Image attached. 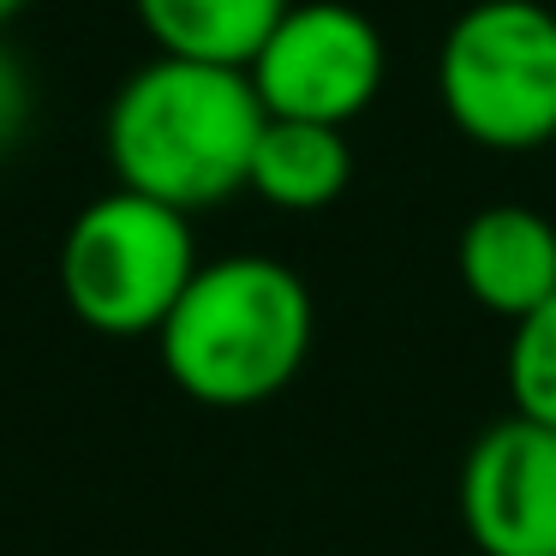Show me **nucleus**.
Masks as SVG:
<instances>
[{
  "label": "nucleus",
  "mask_w": 556,
  "mask_h": 556,
  "mask_svg": "<svg viewBox=\"0 0 556 556\" xmlns=\"http://www.w3.org/2000/svg\"><path fill=\"white\" fill-rule=\"evenodd\" d=\"M353 180V144L348 126H324V121H281L269 114L264 138L252 150V180L245 192H257L269 210L288 216H312L329 210Z\"/></svg>",
  "instance_id": "6e6552de"
},
{
  "label": "nucleus",
  "mask_w": 556,
  "mask_h": 556,
  "mask_svg": "<svg viewBox=\"0 0 556 556\" xmlns=\"http://www.w3.org/2000/svg\"><path fill=\"white\" fill-rule=\"evenodd\" d=\"M132 7L156 54L252 66V54L269 42L293 0H132Z\"/></svg>",
  "instance_id": "1a4fd4ad"
},
{
  "label": "nucleus",
  "mask_w": 556,
  "mask_h": 556,
  "mask_svg": "<svg viewBox=\"0 0 556 556\" xmlns=\"http://www.w3.org/2000/svg\"><path fill=\"white\" fill-rule=\"evenodd\" d=\"M460 527L479 556H556V425H484L460 460Z\"/></svg>",
  "instance_id": "423d86ee"
},
{
  "label": "nucleus",
  "mask_w": 556,
  "mask_h": 556,
  "mask_svg": "<svg viewBox=\"0 0 556 556\" xmlns=\"http://www.w3.org/2000/svg\"><path fill=\"white\" fill-rule=\"evenodd\" d=\"M25 7H30V0H0V30L13 25V18H18V13H25Z\"/></svg>",
  "instance_id": "f8f14e48"
},
{
  "label": "nucleus",
  "mask_w": 556,
  "mask_h": 556,
  "mask_svg": "<svg viewBox=\"0 0 556 556\" xmlns=\"http://www.w3.org/2000/svg\"><path fill=\"white\" fill-rule=\"evenodd\" d=\"M54 276H61L66 312L85 329L109 341L156 336L186 281L198 276L192 216L114 186L73 216Z\"/></svg>",
  "instance_id": "7ed1b4c3"
},
{
  "label": "nucleus",
  "mask_w": 556,
  "mask_h": 556,
  "mask_svg": "<svg viewBox=\"0 0 556 556\" xmlns=\"http://www.w3.org/2000/svg\"><path fill=\"white\" fill-rule=\"evenodd\" d=\"M30 121H37V78H30V66L0 42V162L25 144Z\"/></svg>",
  "instance_id": "9b49d317"
},
{
  "label": "nucleus",
  "mask_w": 556,
  "mask_h": 556,
  "mask_svg": "<svg viewBox=\"0 0 556 556\" xmlns=\"http://www.w3.org/2000/svg\"><path fill=\"white\" fill-rule=\"evenodd\" d=\"M312 288L300 269L264 252H233L198 264L168 324L156 329L162 371L198 407H264L300 377L312 353Z\"/></svg>",
  "instance_id": "f03ea898"
},
{
  "label": "nucleus",
  "mask_w": 556,
  "mask_h": 556,
  "mask_svg": "<svg viewBox=\"0 0 556 556\" xmlns=\"http://www.w3.org/2000/svg\"><path fill=\"white\" fill-rule=\"evenodd\" d=\"M437 102L479 150H544L556 138V13L544 0H472L437 49Z\"/></svg>",
  "instance_id": "20e7f679"
},
{
  "label": "nucleus",
  "mask_w": 556,
  "mask_h": 556,
  "mask_svg": "<svg viewBox=\"0 0 556 556\" xmlns=\"http://www.w3.org/2000/svg\"><path fill=\"white\" fill-rule=\"evenodd\" d=\"M503 365H508L515 413H527L539 425H556V293L544 305H532L527 317H515Z\"/></svg>",
  "instance_id": "9d476101"
},
{
  "label": "nucleus",
  "mask_w": 556,
  "mask_h": 556,
  "mask_svg": "<svg viewBox=\"0 0 556 556\" xmlns=\"http://www.w3.org/2000/svg\"><path fill=\"white\" fill-rule=\"evenodd\" d=\"M460 288L496 317H527L556 293V222L527 204H491L460 228Z\"/></svg>",
  "instance_id": "0eeeda50"
},
{
  "label": "nucleus",
  "mask_w": 556,
  "mask_h": 556,
  "mask_svg": "<svg viewBox=\"0 0 556 556\" xmlns=\"http://www.w3.org/2000/svg\"><path fill=\"white\" fill-rule=\"evenodd\" d=\"M245 73L264 114L348 126L383 90L389 49L383 30L348 0H293Z\"/></svg>",
  "instance_id": "39448f33"
},
{
  "label": "nucleus",
  "mask_w": 556,
  "mask_h": 556,
  "mask_svg": "<svg viewBox=\"0 0 556 556\" xmlns=\"http://www.w3.org/2000/svg\"><path fill=\"white\" fill-rule=\"evenodd\" d=\"M264 121L245 66L156 54L114 90L102 150L114 186L198 216L245 192Z\"/></svg>",
  "instance_id": "f257e3e1"
}]
</instances>
